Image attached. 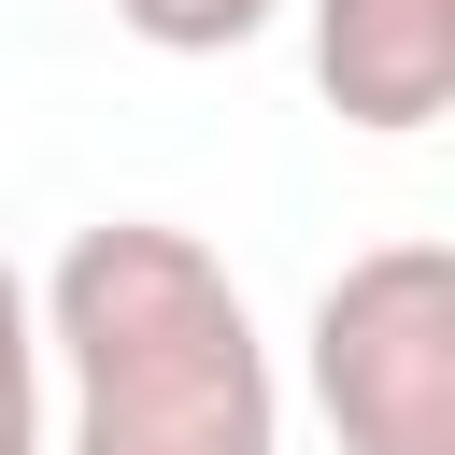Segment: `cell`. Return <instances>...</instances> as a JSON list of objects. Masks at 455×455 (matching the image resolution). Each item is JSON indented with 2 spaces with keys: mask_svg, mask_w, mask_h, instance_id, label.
I'll return each instance as SVG.
<instances>
[{
  "mask_svg": "<svg viewBox=\"0 0 455 455\" xmlns=\"http://www.w3.org/2000/svg\"><path fill=\"white\" fill-rule=\"evenodd\" d=\"M43 341L71 370V441L43 455H284L270 341L228 256L171 213H100L43 270Z\"/></svg>",
  "mask_w": 455,
  "mask_h": 455,
  "instance_id": "1",
  "label": "cell"
},
{
  "mask_svg": "<svg viewBox=\"0 0 455 455\" xmlns=\"http://www.w3.org/2000/svg\"><path fill=\"white\" fill-rule=\"evenodd\" d=\"M341 455H455V242H370L299 327Z\"/></svg>",
  "mask_w": 455,
  "mask_h": 455,
  "instance_id": "2",
  "label": "cell"
},
{
  "mask_svg": "<svg viewBox=\"0 0 455 455\" xmlns=\"http://www.w3.org/2000/svg\"><path fill=\"white\" fill-rule=\"evenodd\" d=\"M270 14H284V0H114V28L156 43V57H242Z\"/></svg>",
  "mask_w": 455,
  "mask_h": 455,
  "instance_id": "4",
  "label": "cell"
},
{
  "mask_svg": "<svg viewBox=\"0 0 455 455\" xmlns=\"http://www.w3.org/2000/svg\"><path fill=\"white\" fill-rule=\"evenodd\" d=\"M313 85L341 128L412 142L455 100V0H313Z\"/></svg>",
  "mask_w": 455,
  "mask_h": 455,
  "instance_id": "3",
  "label": "cell"
},
{
  "mask_svg": "<svg viewBox=\"0 0 455 455\" xmlns=\"http://www.w3.org/2000/svg\"><path fill=\"white\" fill-rule=\"evenodd\" d=\"M0 455H43V313L0 256Z\"/></svg>",
  "mask_w": 455,
  "mask_h": 455,
  "instance_id": "5",
  "label": "cell"
}]
</instances>
